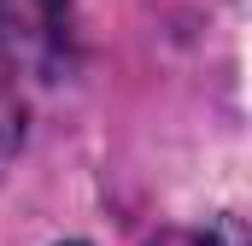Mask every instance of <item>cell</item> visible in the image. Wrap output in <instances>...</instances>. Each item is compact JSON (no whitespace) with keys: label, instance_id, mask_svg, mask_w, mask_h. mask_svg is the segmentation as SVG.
<instances>
[{"label":"cell","instance_id":"1","mask_svg":"<svg viewBox=\"0 0 252 246\" xmlns=\"http://www.w3.org/2000/svg\"><path fill=\"white\" fill-rule=\"evenodd\" d=\"M70 0H0V53L18 70L59 76L70 64Z\"/></svg>","mask_w":252,"mask_h":246},{"label":"cell","instance_id":"3","mask_svg":"<svg viewBox=\"0 0 252 246\" xmlns=\"http://www.w3.org/2000/svg\"><path fill=\"white\" fill-rule=\"evenodd\" d=\"M18 135H24V100H18V88H12V76L0 70V158L18 147Z\"/></svg>","mask_w":252,"mask_h":246},{"label":"cell","instance_id":"2","mask_svg":"<svg viewBox=\"0 0 252 246\" xmlns=\"http://www.w3.org/2000/svg\"><path fill=\"white\" fill-rule=\"evenodd\" d=\"M147 246H247V223H241L235 211H223V217H205V223L158 229Z\"/></svg>","mask_w":252,"mask_h":246},{"label":"cell","instance_id":"4","mask_svg":"<svg viewBox=\"0 0 252 246\" xmlns=\"http://www.w3.org/2000/svg\"><path fill=\"white\" fill-rule=\"evenodd\" d=\"M59 246H82V241H59Z\"/></svg>","mask_w":252,"mask_h":246}]
</instances>
